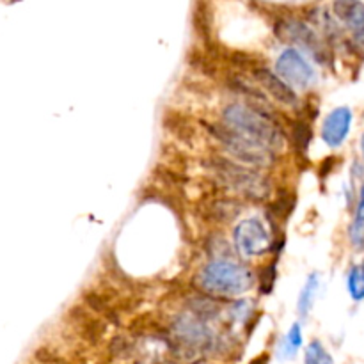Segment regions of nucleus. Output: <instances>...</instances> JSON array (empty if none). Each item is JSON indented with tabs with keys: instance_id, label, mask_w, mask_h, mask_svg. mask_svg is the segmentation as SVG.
I'll return each mask as SVG.
<instances>
[{
	"instance_id": "obj_16",
	"label": "nucleus",
	"mask_w": 364,
	"mask_h": 364,
	"mask_svg": "<svg viewBox=\"0 0 364 364\" xmlns=\"http://www.w3.org/2000/svg\"><path fill=\"white\" fill-rule=\"evenodd\" d=\"M309 139H311V135H309V128L306 124L295 127V141H297V144H301L302 148H308Z\"/></svg>"
},
{
	"instance_id": "obj_13",
	"label": "nucleus",
	"mask_w": 364,
	"mask_h": 364,
	"mask_svg": "<svg viewBox=\"0 0 364 364\" xmlns=\"http://www.w3.org/2000/svg\"><path fill=\"white\" fill-rule=\"evenodd\" d=\"M318 274H311V276L308 277V281H306L304 288H302L301 291V297H299L297 302V309L301 316H306L309 313V309H311L313 301H315L316 297V291H318Z\"/></svg>"
},
{
	"instance_id": "obj_7",
	"label": "nucleus",
	"mask_w": 364,
	"mask_h": 364,
	"mask_svg": "<svg viewBox=\"0 0 364 364\" xmlns=\"http://www.w3.org/2000/svg\"><path fill=\"white\" fill-rule=\"evenodd\" d=\"M352 124V110L348 107H338L326 117L322 127V139L329 148H338L345 142Z\"/></svg>"
},
{
	"instance_id": "obj_14",
	"label": "nucleus",
	"mask_w": 364,
	"mask_h": 364,
	"mask_svg": "<svg viewBox=\"0 0 364 364\" xmlns=\"http://www.w3.org/2000/svg\"><path fill=\"white\" fill-rule=\"evenodd\" d=\"M348 294L354 301H363L364 299V263L361 265H354L348 274Z\"/></svg>"
},
{
	"instance_id": "obj_2",
	"label": "nucleus",
	"mask_w": 364,
	"mask_h": 364,
	"mask_svg": "<svg viewBox=\"0 0 364 364\" xmlns=\"http://www.w3.org/2000/svg\"><path fill=\"white\" fill-rule=\"evenodd\" d=\"M252 274L245 267L231 259H217L203 267L198 274V284L210 295L215 297H238L251 290Z\"/></svg>"
},
{
	"instance_id": "obj_17",
	"label": "nucleus",
	"mask_w": 364,
	"mask_h": 364,
	"mask_svg": "<svg viewBox=\"0 0 364 364\" xmlns=\"http://www.w3.org/2000/svg\"><path fill=\"white\" fill-rule=\"evenodd\" d=\"M361 151H363V156H364V134H363V137H361Z\"/></svg>"
},
{
	"instance_id": "obj_5",
	"label": "nucleus",
	"mask_w": 364,
	"mask_h": 364,
	"mask_svg": "<svg viewBox=\"0 0 364 364\" xmlns=\"http://www.w3.org/2000/svg\"><path fill=\"white\" fill-rule=\"evenodd\" d=\"M235 245L240 255L247 258L265 255L270 249V235L258 219H245L235 228Z\"/></svg>"
},
{
	"instance_id": "obj_1",
	"label": "nucleus",
	"mask_w": 364,
	"mask_h": 364,
	"mask_svg": "<svg viewBox=\"0 0 364 364\" xmlns=\"http://www.w3.org/2000/svg\"><path fill=\"white\" fill-rule=\"evenodd\" d=\"M224 123L240 137L274 151L284 144L283 134L265 114L244 103H231L224 109Z\"/></svg>"
},
{
	"instance_id": "obj_9",
	"label": "nucleus",
	"mask_w": 364,
	"mask_h": 364,
	"mask_svg": "<svg viewBox=\"0 0 364 364\" xmlns=\"http://www.w3.org/2000/svg\"><path fill=\"white\" fill-rule=\"evenodd\" d=\"M255 77L256 80L259 82V85H262L276 102L283 103V105H295V103H297V95H295L294 89H291L283 78L277 77L276 73H272V71L269 70H256Z\"/></svg>"
},
{
	"instance_id": "obj_4",
	"label": "nucleus",
	"mask_w": 364,
	"mask_h": 364,
	"mask_svg": "<svg viewBox=\"0 0 364 364\" xmlns=\"http://www.w3.org/2000/svg\"><path fill=\"white\" fill-rule=\"evenodd\" d=\"M215 171L223 176V180L226 181V185L233 187L235 191H238L244 196H251V198H262L267 192V183L263 180V176H259L258 173L251 169H244V167L237 166L233 162H224L219 160L215 164Z\"/></svg>"
},
{
	"instance_id": "obj_8",
	"label": "nucleus",
	"mask_w": 364,
	"mask_h": 364,
	"mask_svg": "<svg viewBox=\"0 0 364 364\" xmlns=\"http://www.w3.org/2000/svg\"><path fill=\"white\" fill-rule=\"evenodd\" d=\"M279 34L281 38L287 39L290 43H297V45L304 46L306 50L313 52L315 55H318V48L322 46L320 39L316 38L315 32L308 27L306 23L297 20H287L281 23L279 28Z\"/></svg>"
},
{
	"instance_id": "obj_15",
	"label": "nucleus",
	"mask_w": 364,
	"mask_h": 364,
	"mask_svg": "<svg viewBox=\"0 0 364 364\" xmlns=\"http://www.w3.org/2000/svg\"><path fill=\"white\" fill-rule=\"evenodd\" d=\"M304 364H334V361L333 358H331L329 352L323 348V345L315 340L308 345V348H306Z\"/></svg>"
},
{
	"instance_id": "obj_11",
	"label": "nucleus",
	"mask_w": 364,
	"mask_h": 364,
	"mask_svg": "<svg viewBox=\"0 0 364 364\" xmlns=\"http://www.w3.org/2000/svg\"><path fill=\"white\" fill-rule=\"evenodd\" d=\"M302 347V331L299 323H294L291 329L288 331V334L284 336V340H281L279 348H277V355L281 359H291L295 358V354L299 352V348Z\"/></svg>"
},
{
	"instance_id": "obj_10",
	"label": "nucleus",
	"mask_w": 364,
	"mask_h": 364,
	"mask_svg": "<svg viewBox=\"0 0 364 364\" xmlns=\"http://www.w3.org/2000/svg\"><path fill=\"white\" fill-rule=\"evenodd\" d=\"M338 16L343 18L355 43L364 48V6L363 4H336Z\"/></svg>"
},
{
	"instance_id": "obj_6",
	"label": "nucleus",
	"mask_w": 364,
	"mask_h": 364,
	"mask_svg": "<svg viewBox=\"0 0 364 364\" xmlns=\"http://www.w3.org/2000/svg\"><path fill=\"white\" fill-rule=\"evenodd\" d=\"M215 137L223 142V146L231 155L240 159L242 162L251 164V166H267L270 162V153L272 151L247 141V139L240 137V135L235 134L230 128H217Z\"/></svg>"
},
{
	"instance_id": "obj_3",
	"label": "nucleus",
	"mask_w": 364,
	"mask_h": 364,
	"mask_svg": "<svg viewBox=\"0 0 364 364\" xmlns=\"http://www.w3.org/2000/svg\"><path fill=\"white\" fill-rule=\"evenodd\" d=\"M276 75L283 78L291 89H308L316 80V73L313 66L295 48H288L281 53L276 63Z\"/></svg>"
},
{
	"instance_id": "obj_12",
	"label": "nucleus",
	"mask_w": 364,
	"mask_h": 364,
	"mask_svg": "<svg viewBox=\"0 0 364 364\" xmlns=\"http://www.w3.org/2000/svg\"><path fill=\"white\" fill-rule=\"evenodd\" d=\"M348 235H350V242L354 247H364V187L361 188L358 210H355V215L350 224V230H348Z\"/></svg>"
}]
</instances>
